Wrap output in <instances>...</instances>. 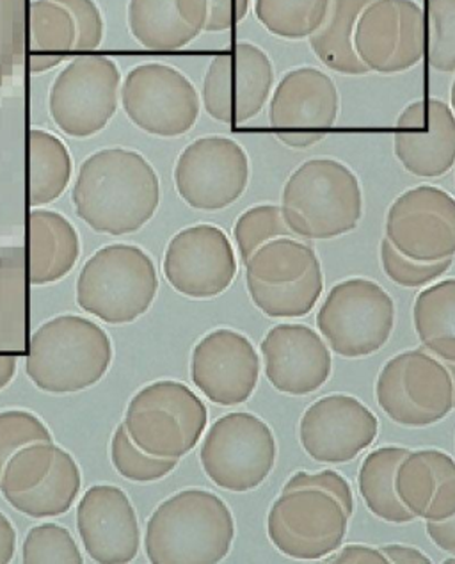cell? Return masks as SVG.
Here are the masks:
<instances>
[{
    "instance_id": "cell-1",
    "label": "cell",
    "mask_w": 455,
    "mask_h": 564,
    "mask_svg": "<svg viewBox=\"0 0 455 564\" xmlns=\"http://www.w3.org/2000/svg\"><path fill=\"white\" fill-rule=\"evenodd\" d=\"M75 213L107 236L141 230L161 204V181L152 164L127 149H106L80 164L74 191Z\"/></svg>"
},
{
    "instance_id": "cell-2",
    "label": "cell",
    "mask_w": 455,
    "mask_h": 564,
    "mask_svg": "<svg viewBox=\"0 0 455 564\" xmlns=\"http://www.w3.org/2000/svg\"><path fill=\"white\" fill-rule=\"evenodd\" d=\"M234 540V514L225 500L207 490H184L153 511L144 552L153 564H216L228 557Z\"/></svg>"
},
{
    "instance_id": "cell-3",
    "label": "cell",
    "mask_w": 455,
    "mask_h": 564,
    "mask_svg": "<svg viewBox=\"0 0 455 564\" xmlns=\"http://www.w3.org/2000/svg\"><path fill=\"white\" fill-rule=\"evenodd\" d=\"M280 207L295 237L329 241L356 230L364 218V191L344 162L310 159L289 176Z\"/></svg>"
},
{
    "instance_id": "cell-4",
    "label": "cell",
    "mask_w": 455,
    "mask_h": 564,
    "mask_svg": "<svg viewBox=\"0 0 455 564\" xmlns=\"http://www.w3.org/2000/svg\"><path fill=\"white\" fill-rule=\"evenodd\" d=\"M112 357L111 337L100 324L80 315H57L31 337L25 372L42 392L77 393L107 375Z\"/></svg>"
},
{
    "instance_id": "cell-5",
    "label": "cell",
    "mask_w": 455,
    "mask_h": 564,
    "mask_svg": "<svg viewBox=\"0 0 455 564\" xmlns=\"http://www.w3.org/2000/svg\"><path fill=\"white\" fill-rule=\"evenodd\" d=\"M159 291L152 257L138 246L101 248L80 269L77 305L107 324H129L150 311Z\"/></svg>"
},
{
    "instance_id": "cell-6",
    "label": "cell",
    "mask_w": 455,
    "mask_h": 564,
    "mask_svg": "<svg viewBox=\"0 0 455 564\" xmlns=\"http://www.w3.org/2000/svg\"><path fill=\"white\" fill-rule=\"evenodd\" d=\"M246 285L254 306L267 317H304L323 296V265L312 246L281 237L258 248L246 262Z\"/></svg>"
},
{
    "instance_id": "cell-7",
    "label": "cell",
    "mask_w": 455,
    "mask_h": 564,
    "mask_svg": "<svg viewBox=\"0 0 455 564\" xmlns=\"http://www.w3.org/2000/svg\"><path fill=\"white\" fill-rule=\"evenodd\" d=\"M208 410L187 384L153 381L130 399L123 426L133 444L156 458L180 459L199 444Z\"/></svg>"
},
{
    "instance_id": "cell-8",
    "label": "cell",
    "mask_w": 455,
    "mask_h": 564,
    "mask_svg": "<svg viewBox=\"0 0 455 564\" xmlns=\"http://www.w3.org/2000/svg\"><path fill=\"white\" fill-rule=\"evenodd\" d=\"M396 326V303L379 283L349 278L336 283L317 314V328L335 355L365 358L381 351Z\"/></svg>"
},
{
    "instance_id": "cell-9",
    "label": "cell",
    "mask_w": 455,
    "mask_h": 564,
    "mask_svg": "<svg viewBox=\"0 0 455 564\" xmlns=\"http://www.w3.org/2000/svg\"><path fill=\"white\" fill-rule=\"evenodd\" d=\"M277 438L253 413H226L207 431L199 449L203 473L217 488L246 494L271 476L277 465Z\"/></svg>"
},
{
    "instance_id": "cell-10",
    "label": "cell",
    "mask_w": 455,
    "mask_h": 564,
    "mask_svg": "<svg viewBox=\"0 0 455 564\" xmlns=\"http://www.w3.org/2000/svg\"><path fill=\"white\" fill-rule=\"evenodd\" d=\"M376 398L391 421L405 427H427L454 410V387L448 370L422 349L400 352L384 364Z\"/></svg>"
},
{
    "instance_id": "cell-11",
    "label": "cell",
    "mask_w": 455,
    "mask_h": 564,
    "mask_svg": "<svg viewBox=\"0 0 455 564\" xmlns=\"http://www.w3.org/2000/svg\"><path fill=\"white\" fill-rule=\"evenodd\" d=\"M349 514L323 490L283 491L267 517V534L281 554L297 561H318L344 543Z\"/></svg>"
},
{
    "instance_id": "cell-12",
    "label": "cell",
    "mask_w": 455,
    "mask_h": 564,
    "mask_svg": "<svg viewBox=\"0 0 455 564\" xmlns=\"http://www.w3.org/2000/svg\"><path fill=\"white\" fill-rule=\"evenodd\" d=\"M121 106L133 126L156 138H180L198 121L194 84L180 69L147 63L130 69L120 89Z\"/></svg>"
},
{
    "instance_id": "cell-13",
    "label": "cell",
    "mask_w": 455,
    "mask_h": 564,
    "mask_svg": "<svg viewBox=\"0 0 455 564\" xmlns=\"http://www.w3.org/2000/svg\"><path fill=\"white\" fill-rule=\"evenodd\" d=\"M274 77L266 51L254 43H237L210 61L203 79V107L219 123H246L271 100Z\"/></svg>"
},
{
    "instance_id": "cell-14",
    "label": "cell",
    "mask_w": 455,
    "mask_h": 564,
    "mask_svg": "<svg viewBox=\"0 0 455 564\" xmlns=\"http://www.w3.org/2000/svg\"><path fill=\"white\" fill-rule=\"evenodd\" d=\"M120 86V68L115 61L106 56L77 57L52 84V120L69 138L95 135L115 116Z\"/></svg>"
},
{
    "instance_id": "cell-15",
    "label": "cell",
    "mask_w": 455,
    "mask_h": 564,
    "mask_svg": "<svg viewBox=\"0 0 455 564\" xmlns=\"http://www.w3.org/2000/svg\"><path fill=\"white\" fill-rule=\"evenodd\" d=\"M251 164L242 144L221 135L199 138L180 153L176 193L196 210L216 213L234 205L248 189Z\"/></svg>"
},
{
    "instance_id": "cell-16",
    "label": "cell",
    "mask_w": 455,
    "mask_h": 564,
    "mask_svg": "<svg viewBox=\"0 0 455 564\" xmlns=\"http://www.w3.org/2000/svg\"><path fill=\"white\" fill-rule=\"evenodd\" d=\"M355 48L368 72L402 74L423 59L427 22L416 0H373L359 17Z\"/></svg>"
},
{
    "instance_id": "cell-17",
    "label": "cell",
    "mask_w": 455,
    "mask_h": 564,
    "mask_svg": "<svg viewBox=\"0 0 455 564\" xmlns=\"http://www.w3.org/2000/svg\"><path fill=\"white\" fill-rule=\"evenodd\" d=\"M384 231L391 246L408 259H454L455 198L434 185L405 191L388 208Z\"/></svg>"
},
{
    "instance_id": "cell-18",
    "label": "cell",
    "mask_w": 455,
    "mask_h": 564,
    "mask_svg": "<svg viewBox=\"0 0 455 564\" xmlns=\"http://www.w3.org/2000/svg\"><path fill=\"white\" fill-rule=\"evenodd\" d=\"M162 269L167 283L182 296L210 300L231 288L239 265L225 231L202 223L171 239Z\"/></svg>"
},
{
    "instance_id": "cell-19",
    "label": "cell",
    "mask_w": 455,
    "mask_h": 564,
    "mask_svg": "<svg viewBox=\"0 0 455 564\" xmlns=\"http://www.w3.org/2000/svg\"><path fill=\"white\" fill-rule=\"evenodd\" d=\"M379 421L359 399L333 393L318 399L300 422L304 453L318 463L353 462L378 436Z\"/></svg>"
},
{
    "instance_id": "cell-20",
    "label": "cell",
    "mask_w": 455,
    "mask_h": 564,
    "mask_svg": "<svg viewBox=\"0 0 455 564\" xmlns=\"http://www.w3.org/2000/svg\"><path fill=\"white\" fill-rule=\"evenodd\" d=\"M191 378L199 392L221 406L242 404L253 395L260 378V358L246 335L214 329L196 344Z\"/></svg>"
},
{
    "instance_id": "cell-21",
    "label": "cell",
    "mask_w": 455,
    "mask_h": 564,
    "mask_svg": "<svg viewBox=\"0 0 455 564\" xmlns=\"http://www.w3.org/2000/svg\"><path fill=\"white\" fill-rule=\"evenodd\" d=\"M393 152L405 172L440 178L455 164V115L440 98L414 100L400 112Z\"/></svg>"
},
{
    "instance_id": "cell-22",
    "label": "cell",
    "mask_w": 455,
    "mask_h": 564,
    "mask_svg": "<svg viewBox=\"0 0 455 564\" xmlns=\"http://www.w3.org/2000/svg\"><path fill=\"white\" fill-rule=\"evenodd\" d=\"M77 531L86 554L98 564L132 563L141 546V529L132 500L121 488L95 485L77 506Z\"/></svg>"
},
{
    "instance_id": "cell-23",
    "label": "cell",
    "mask_w": 455,
    "mask_h": 564,
    "mask_svg": "<svg viewBox=\"0 0 455 564\" xmlns=\"http://www.w3.org/2000/svg\"><path fill=\"white\" fill-rule=\"evenodd\" d=\"M266 376L278 392L308 395L332 376L333 358L321 335L304 324H278L263 338Z\"/></svg>"
},
{
    "instance_id": "cell-24",
    "label": "cell",
    "mask_w": 455,
    "mask_h": 564,
    "mask_svg": "<svg viewBox=\"0 0 455 564\" xmlns=\"http://www.w3.org/2000/svg\"><path fill=\"white\" fill-rule=\"evenodd\" d=\"M340 115L335 80L313 66L290 69L269 100V121L277 134H326Z\"/></svg>"
},
{
    "instance_id": "cell-25",
    "label": "cell",
    "mask_w": 455,
    "mask_h": 564,
    "mask_svg": "<svg viewBox=\"0 0 455 564\" xmlns=\"http://www.w3.org/2000/svg\"><path fill=\"white\" fill-rule=\"evenodd\" d=\"M208 0H130L129 28L150 51H180L205 31Z\"/></svg>"
},
{
    "instance_id": "cell-26",
    "label": "cell",
    "mask_w": 455,
    "mask_h": 564,
    "mask_svg": "<svg viewBox=\"0 0 455 564\" xmlns=\"http://www.w3.org/2000/svg\"><path fill=\"white\" fill-rule=\"evenodd\" d=\"M29 276L33 285L56 283L77 264L80 241L74 225L56 210L33 208L29 218Z\"/></svg>"
},
{
    "instance_id": "cell-27",
    "label": "cell",
    "mask_w": 455,
    "mask_h": 564,
    "mask_svg": "<svg viewBox=\"0 0 455 564\" xmlns=\"http://www.w3.org/2000/svg\"><path fill=\"white\" fill-rule=\"evenodd\" d=\"M373 0H329L326 17L317 31L308 37L313 54L336 74H368L355 48L359 17Z\"/></svg>"
},
{
    "instance_id": "cell-28",
    "label": "cell",
    "mask_w": 455,
    "mask_h": 564,
    "mask_svg": "<svg viewBox=\"0 0 455 564\" xmlns=\"http://www.w3.org/2000/svg\"><path fill=\"white\" fill-rule=\"evenodd\" d=\"M405 447H379L368 454L358 474L359 496L368 511L388 523L414 520L396 494V473L400 462L410 454Z\"/></svg>"
},
{
    "instance_id": "cell-29",
    "label": "cell",
    "mask_w": 455,
    "mask_h": 564,
    "mask_svg": "<svg viewBox=\"0 0 455 564\" xmlns=\"http://www.w3.org/2000/svg\"><path fill=\"white\" fill-rule=\"evenodd\" d=\"M414 332L433 357L455 361V278L420 292L413 306Z\"/></svg>"
},
{
    "instance_id": "cell-30",
    "label": "cell",
    "mask_w": 455,
    "mask_h": 564,
    "mask_svg": "<svg viewBox=\"0 0 455 564\" xmlns=\"http://www.w3.org/2000/svg\"><path fill=\"white\" fill-rule=\"evenodd\" d=\"M80 486L83 476L77 462L68 451L59 447L54 467L36 488L20 496L6 497V500L14 511L29 519H54L68 513L77 500Z\"/></svg>"
},
{
    "instance_id": "cell-31",
    "label": "cell",
    "mask_w": 455,
    "mask_h": 564,
    "mask_svg": "<svg viewBox=\"0 0 455 564\" xmlns=\"http://www.w3.org/2000/svg\"><path fill=\"white\" fill-rule=\"evenodd\" d=\"M29 147V198L36 208L63 196L72 181L74 162L66 144L46 130H31Z\"/></svg>"
},
{
    "instance_id": "cell-32",
    "label": "cell",
    "mask_w": 455,
    "mask_h": 564,
    "mask_svg": "<svg viewBox=\"0 0 455 564\" xmlns=\"http://www.w3.org/2000/svg\"><path fill=\"white\" fill-rule=\"evenodd\" d=\"M329 0H254L258 22L283 40H306L326 17Z\"/></svg>"
},
{
    "instance_id": "cell-33",
    "label": "cell",
    "mask_w": 455,
    "mask_h": 564,
    "mask_svg": "<svg viewBox=\"0 0 455 564\" xmlns=\"http://www.w3.org/2000/svg\"><path fill=\"white\" fill-rule=\"evenodd\" d=\"M77 28L74 17L56 0H33L31 4V48L33 54L63 56L74 51Z\"/></svg>"
},
{
    "instance_id": "cell-34",
    "label": "cell",
    "mask_w": 455,
    "mask_h": 564,
    "mask_svg": "<svg viewBox=\"0 0 455 564\" xmlns=\"http://www.w3.org/2000/svg\"><path fill=\"white\" fill-rule=\"evenodd\" d=\"M59 445L54 442H34L25 445L6 463L0 476V494L20 496L36 488L48 476L56 462Z\"/></svg>"
},
{
    "instance_id": "cell-35",
    "label": "cell",
    "mask_w": 455,
    "mask_h": 564,
    "mask_svg": "<svg viewBox=\"0 0 455 564\" xmlns=\"http://www.w3.org/2000/svg\"><path fill=\"white\" fill-rule=\"evenodd\" d=\"M234 236L245 264L267 242L281 237H295L283 219L280 205L272 204L257 205L240 214L235 223Z\"/></svg>"
},
{
    "instance_id": "cell-36",
    "label": "cell",
    "mask_w": 455,
    "mask_h": 564,
    "mask_svg": "<svg viewBox=\"0 0 455 564\" xmlns=\"http://www.w3.org/2000/svg\"><path fill=\"white\" fill-rule=\"evenodd\" d=\"M111 462L116 473L132 482H155L170 476L178 459L156 458L133 444L123 424L118 426L111 440Z\"/></svg>"
},
{
    "instance_id": "cell-37",
    "label": "cell",
    "mask_w": 455,
    "mask_h": 564,
    "mask_svg": "<svg viewBox=\"0 0 455 564\" xmlns=\"http://www.w3.org/2000/svg\"><path fill=\"white\" fill-rule=\"evenodd\" d=\"M436 476L423 451L410 453L396 473V494L414 519H425L433 505Z\"/></svg>"
},
{
    "instance_id": "cell-38",
    "label": "cell",
    "mask_w": 455,
    "mask_h": 564,
    "mask_svg": "<svg viewBox=\"0 0 455 564\" xmlns=\"http://www.w3.org/2000/svg\"><path fill=\"white\" fill-rule=\"evenodd\" d=\"M25 564H83V552L68 529L46 522L31 529L23 540Z\"/></svg>"
},
{
    "instance_id": "cell-39",
    "label": "cell",
    "mask_w": 455,
    "mask_h": 564,
    "mask_svg": "<svg viewBox=\"0 0 455 564\" xmlns=\"http://www.w3.org/2000/svg\"><path fill=\"white\" fill-rule=\"evenodd\" d=\"M429 65L442 74L455 72V0H427Z\"/></svg>"
},
{
    "instance_id": "cell-40",
    "label": "cell",
    "mask_w": 455,
    "mask_h": 564,
    "mask_svg": "<svg viewBox=\"0 0 455 564\" xmlns=\"http://www.w3.org/2000/svg\"><path fill=\"white\" fill-rule=\"evenodd\" d=\"M381 264L391 282L400 288L420 289L448 273L454 259L437 260V262H419V260L408 259L399 253L384 237L381 242Z\"/></svg>"
},
{
    "instance_id": "cell-41",
    "label": "cell",
    "mask_w": 455,
    "mask_h": 564,
    "mask_svg": "<svg viewBox=\"0 0 455 564\" xmlns=\"http://www.w3.org/2000/svg\"><path fill=\"white\" fill-rule=\"evenodd\" d=\"M52 433L45 422L28 410L0 412V476L6 463L17 451L34 442H51Z\"/></svg>"
},
{
    "instance_id": "cell-42",
    "label": "cell",
    "mask_w": 455,
    "mask_h": 564,
    "mask_svg": "<svg viewBox=\"0 0 455 564\" xmlns=\"http://www.w3.org/2000/svg\"><path fill=\"white\" fill-rule=\"evenodd\" d=\"M423 454L436 476L433 505L423 520L443 522L455 514V459L437 449H423Z\"/></svg>"
},
{
    "instance_id": "cell-43",
    "label": "cell",
    "mask_w": 455,
    "mask_h": 564,
    "mask_svg": "<svg viewBox=\"0 0 455 564\" xmlns=\"http://www.w3.org/2000/svg\"><path fill=\"white\" fill-rule=\"evenodd\" d=\"M74 17L77 40L74 51H95L104 40V17L95 0H56Z\"/></svg>"
},
{
    "instance_id": "cell-44",
    "label": "cell",
    "mask_w": 455,
    "mask_h": 564,
    "mask_svg": "<svg viewBox=\"0 0 455 564\" xmlns=\"http://www.w3.org/2000/svg\"><path fill=\"white\" fill-rule=\"evenodd\" d=\"M303 488H313V490H323L329 496L335 497L342 506L345 513H355V496L349 481L342 474L335 470H323V473L308 474L297 473L290 477L289 481L283 486V491L303 490Z\"/></svg>"
},
{
    "instance_id": "cell-45",
    "label": "cell",
    "mask_w": 455,
    "mask_h": 564,
    "mask_svg": "<svg viewBox=\"0 0 455 564\" xmlns=\"http://www.w3.org/2000/svg\"><path fill=\"white\" fill-rule=\"evenodd\" d=\"M251 0H208L207 33H223L237 28L248 17Z\"/></svg>"
},
{
    "instance_id": "cell-46",
    "label": "cell",
    "mask_w": 455,
    "mask_h": 564,
    "mask_svg": "<svg viewBox=\"0 0 455 564\" xmlns=\"http://www.w3.org/2000/svg\"><path fill=\"white\" fill-rule=\"evenodd\" d=\"M335 564H388L387 555L381 549L367 545H347L335 557L327 560Z\"/></svg>"
},
{
    "instance_id": "cell-47",
    "label": "cell",
    "mask_w": 455,
    "mask_h": 564,
    "mask_svg": "<svg viewBox=\"0 0 455 564\" xmlns=\"http://www.w3.org/2000/svg\"><path fill=\"white\" fill-rule=\"evenodd\" d=\"M425 529H427L429 538L433 540L440 551L455 555V514L443 522L427 520Z\"/></svg>"
},
{
    "instance_id": "cell-48",
    "label": "cell",
    "mask_w": 455,
    "mask_h": 564,
    "mask_svg": "<svg viewBox=\"0 0 455 564\" xmlns=\"http://www.w3.org/2000/svg\"><path fill=\"white\" fill-rule=\"evenodd\" d=\"M382 554L387 555L388 563L391 564H431L433 560L425 552L405 545H387L381 549Z\"/></svg>"
},
{
    "instance_id": "cell-49",
    "label": "cell",
    "mask_w": 455,
    "mask_h": 564,
    "mask_svg": "<svg viewBox=\"0 0 455 564\" xmlns=\"http://www.w3.org/2000/svg\"><path fill=\"white\" fill-rule=\"evenodd\" d=\"M14 552H17V531L10 519L4 513H0V564L11 563Z\"/></svg>"
},
{
    "instance_id": "cell-50",
    "label": "cell",
    "mask_w": 455,
    "mask_h": 564,
    "mask_svg": "<svg viewBox=\"0 0 455 564\" xmlns=\"http://www.w3.org/2000/svg\"><path fill=\"white\" fill-rule=\"evenodd\" d=\"M327 134H277L281 143L289 149H310L313 144L321 143Z\"/></svg>"
},
{
    "instance_id": "cell-51",
    "label": "cell",
    "mask_w": 455,
    "mask_h": 564,
    "mask_svg": "<svg viewBox=\"0 0 455 564\" xmlns=\"http://www.w3.org/2000/svg\"><path fill=\"white\" fill-rule=\"evenodd\" d=\"M19 367V358L13 355H0V390H4L13 381Z\"/></svg>"
},
{
    "instance_id": "cell-52",
    "label": "cell",
    "mask_w": 455,
    "mask_h": 564,
    "mask_svg": "<svg viewBox=\"0 0 455 564\" xmlns=\"http://www.w3.org/2000/svg\"><path fill=\"white\" fill-rule=\"evenodd\" d=\"M63 56H52V54H33L31 57V69L34 74H42V72H48V69L56 68L61 65Z\"/></svg>"
},
{
    "instance_id": "cell-53",
    "label": "cell",
    "mask_w": 455,
    "mask_h": 564,
    "mask_svg": "<svg viewBox=\"0 0 455 564\" xmlns=\"http://www.w3.org/2000/svg\"><path fill=\"white\" fill-rule=\"evenodd\" d=\"M443 366L448 370L452 378V387H454V408H455V361H443Z\"/></svg>"
},
{
    "instance_id": "cell-54",
    "label": "cell",
    "mask_w": 455,
    "mask_h": 564,
    "mask_svg": "<svg viewBox=\"0 0 455 564\" xmlns=\"http://www.w3.org/2000/svg\"><path fill=\"white\" fill-rule=\"evenodd\" d=\"M451 107H452V111H454V115H455V80H454V84H452V89H451Z\"/></svg>"
},
{
    "instance_id": "cell-55",
    "label": "cell",
    "mask_w": 455,
    "mask_h": 564,
    "mask_svg": "<svg viewBox=\"0 0 455 564\" xmlns=\"http://www.w3.org/2000/svg\"><path fill=\"white\" fill-rule=\"evenodd\" d=\"M445 564H455V557H448V560L445 561Z\"/></svg>"
}]
</instances>
